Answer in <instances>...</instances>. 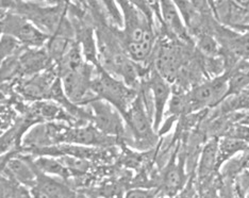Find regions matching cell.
Returning <instances> with one entry per match:
<instances>
[{"label": "cell", "mask_w": 249, "mask_h": 198, "mask_svg": "<svg viewBox=\"0 0 249 198\" xmlns=\"http://www.w3.org/2000/svg\"><path fill=\"white\" fill-rule=\"evenodd\" d=\"M98 72V77L93 80V92L101 99L106 100V103L116 107L124 114L135 100V92L133 89L129 88L124 82L112 77L103 67L99 66Z\"/></svg>", "instance_id": "cell-1"}, {"label": "cell", "mask_w": 249, "mask_h": 198, "mask_svg": "<svg viewBox=\"0 0 249 198\" xmlns=\"http://www.w3.org/2000/svg\"><path fill=\"white\" fill-rule=\"evenodd\" d=\"M124 13V33L127 44L154 43V33L145 14L133 2L120 1Z\"/></svg>", "instance_id": "cell-2"}, {"label": "cell", "mask_w": 249, "mask_h": 198, "mask_svg": "<svg viewBox=\"0 0 249 198\" xmlns=\"http://www.w3.org/2000/svg\"><path fill=\"white\" fill-rule=\"evenodd\" d=\"M61 73L63 90L67 98L75 103H80L89 97L93 80L90 78L92 72L86 62L72 69L62 70Z\"/></svg>", "instance_id": "cell-3"}, {"label": "cell", "mask_w": 249, "mask_h": 198, "mask_svg": "<svg viewBox=\"0 0 249 198\" xmlns=\"http://www.w3.org/2000/svg\"><path fill=\"white\" fill-rule=\"evenodd\" d=\"M229 92V77L222 76L200 84L195 88L189 97V104L193 110H199L207 106H214Z\"/></svg>", "instance_id": "cell-4"}, {"label": "cell", "mask_w": 249, "mask_h": 198, "mask_svg": "<svg viewBox=\"0 0 249 198\" xmlns=\"http://www.w3.org/2000/svg\"><path fill=\"white\" fill-rule=\"evenodd\" d=\"M2 33L15 37L29 46H39L47 41L48 36L27 18L10 15L2 18Z\"/></svg>", "instance_id": "cell-5"}, {"label": "cell", "mask_w": 249, "mask_h": 198, "mask_svg": "<svg viewBox=\"0 0 249 198\" xmlns=\"http://www.w3.org/2000/svg\"><path fill=\"white\" fill-rule=\"evenodd\" d=\"M30 192L32 198H83L64 183L38 171L36 184L30 189Z\"/></svg>", "instance_id": "cell-6"}, {"label": "cell", "mask_w": 249, "mask_h": 198, "mask_svg": "<svg viewBox=\"0 0 249 198\" xmlns=\"http://www.w3.org/2000/svg\"><path fill=\"white\" fill-rule=\"evenodd\" d=\"M150 90L152 94V103L155 106L154 126L157 131L162 124L164 110H165L169 96H171V87L166 79H164L156 70L151 72Z\"/></svg>", "instance_id": "cell-7"}, {"label": "cell", "mask_w": 249, "mask_h": 198, "mask_svg": "<svg viewBox=\"0 0 249 198\" xmlns=\"http://www.w3.org/2000/svg\"><path fill=\"white\" fill-rule=\"evenodd\" d=\"M128 125L131 128L135 138L140 141H149L151 135V124L144 108L142 97H137L124 113Z\"/></svg>", "instance_id": "cell-8"}, {"label": "cell", "mask_w": 249, "mask_h": 198, "mask_svg": "<svg viewBox=\"0 0 249 198\" xmlns=\"http://www.w3.org/2000/svg\"><path fill=\"white\" fill-rule=\"evenodd\" d=\"M92 107L94 121L99 131L104 134H118L123 132L120 116L112 110L110 104L104 101H93Z\"/></svg>", "instance_id": "cell-9"}, {"label": "cell", "mask_w": 249, "mask_h": 198, "mask_svg": "<svg viewBox=\"0 0 249 198\" xmlns=\"http://www.w3.org/2000/svg\"><path fill=\"white\" fill-rule=\"evenodd\" d=\"M2 173L8 174V178L14 180L26 188L32 189L36 184L37 171L36 167H32L31 164L18 158H12L8 160L7 164L2 165Z\"/></svg>", "instance_id": "cell-10"}, {"label": "cell", "mask_w": 249, "mask_h": 198, "mask_svg": "<svg viewBox=\"0 0 249 198\" xmlns=\"http://www.w3.org/2000/svg\"><path fill=\"white\" fill-rule=\"evenodd\" d=\"M179 66V55L176 48H174L171 45H163V46H161L156 58L155 70L164 79L171 82L176 77Z\"/></svg>", "instance_id": "cell-11"}, {"label": "cell", "mask_w": 249, "mask_h": 198, "mask_svg": "<svg viewBox=\"0 0 249 198\" xmlns=\"http://www.w3.org/2000/svg\"><path fill=\"white\" fill-rule=\"evenodd\" d=\"M186 176L183 168V162H176L173 158L172 162L165 168L162 179L163 193L167 197H173L182 190L185 184Z\"/></svg>", "instance_id": "cell-12"}, {"label": "cell", "mask_w": 249, "mask_h": 198, "mask_svg": "<svg viewBox=\"0 0 249 198\" xmlns=\"http://www.w3.org/2000/svg\"><path fill=\"white\" fill-rule=\"evenodd\" d=\"M160 8L164 24L171 30L173 35L183 39V41H188V30H186L182 18H181L176 3L173 1H162L160 2Z\"/></svg>", "instance_id": "cell-13"}, {"label": "cell", "mask_w": 249, "mask_h": 198, "mask_svg": "<svg viewBox=\"0 0 249 198\" xmlns=\"http://www.w3.org/2000/svg\"><path fill=\"white\" fill-rule=\"evenodd\" d=\"M218 148L216 140L209 142L203 148L198 167V176L200 181H205L210 177L218 164Z\"/></svg>", "instance_id": "cell-14"}, {"label": "cell", "mask_w": 249, "mask_h": 198, "mask_svg": "<svg viewBox=\"0 0 249 198\" xmlns=\"http://www.w3.org/2000/svg\"><path fill=\"white\" fill-rule=\"evenodd\" d=\"M64 138L70 142L84 145H100L107 141L105 134H100L98 130L90 127L71 130L64 135Z\"/></svg>", "instance_id": "cell-15"}, {"label": "cell", "mask_w": 249, "mask_h": 198, "mask_svg": "<svg viewBox=\"0 0 249 198\" xmlns=\"http://www.w3.org/2000/svg\"><path fill=\"white\" fill-rule=\"evenodd\" d=\"M35 166L38 172L48 175V176L65 177L69 175V169L65 167L64 164L53 159V158H39L36 161Z\"/></svg>", "instance_id": "cell-16"}, {"label": "cell", "mask_w": 249, "mask_h": 198, "mask_svg": "<svg viewBox=\"0 0 249 198\" xmlns=\"http://www.w3.org/2000/svg\"><path fill=\"white\" fill-rule=\"evenodd\" d=\"M249 86V65H243L229 78V94L239 93Z\"/></svg>", "instance_id": "cell-17"}, {"label": "cell", "mask_w": 249, "mask_h": 198, "mask_svg": "<svg viewBox=\"0 0 249 198\" xmlns=\"http://www.w3.org/2000/svg\"><path fill=\"white\" fill-rule=\"evenodd\" d=\"M198 47L202 54L209 56H214L218 52V45L210 36H201L198 41Z\"/></svg>", "instance_id": "cell-18"}, {"label": "cell", "mask_w": 249, "mask_h": 198, "mask_svg": "<svg viewBox=\"0 0 249 198\" xmlns=\"http://www.w3.org/2000/svg\"><path fill=\"white\" fill-rule=\"evenodd\" d=\"M19 46V42L15 37L8 36V35H2L1 38V54H2V60L9 56L10 54H13L16 49Z\"/></svg>", "instance_id": "cell-19"}, {"label": "cell", "mask_w": 249, "mask_h": 198, "mask_svg": "<svg viewBox=\"0 0 249 198\" xmlns=\"http://www.w3.org/2000/svg\"><path fill=\"white\" fill-rule=\"evenodd\" d=\"M124 198H154L151 192L142 190V189H135L129 191L124 196Z\"/></svg>", "instance_id": "cell-20"}, {"label": "cell", "mask_w": 249, "mask_h": 198, "mask_svg": "<svg viewBox=\"0 0 249 198\" xmlns=\"http://www.w3.org/2000/svg\"><path fill=\"white\" fill-rule=\"evenodd\" d=\"M247 60H248V61H249V54H247Z\"/></svg>", "instance_id": "cell-21"}]
</instances>
